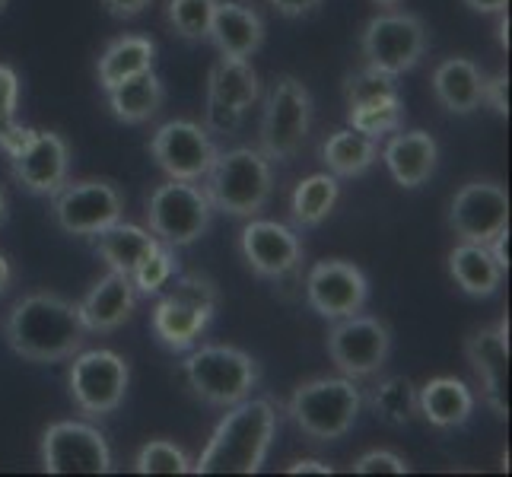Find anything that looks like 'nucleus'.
<instances>
[{
	"label": "nucleus",
	"instance_id": "obj_1",
	"mask_svg": "<svg viewBox=\"0 0 512 477\" xmlns=\"http://www.w3.org/2000/svg\"><path fill=\"white\" fill-rule=\"evenodd\" d=\"M7 344L26 363L70 360L86 341V328L77 303L61 293H29L16 299L7 315Z\"/></svg>",
	"mask_w": 512,
	"mask_h": 477
},
{
	"label": "nucleus",
	"instance_id": "obj_2",
	"mask_svg": "<svg viewBox=\"0 0 512 477\" xmlns=\"http://www.w3.org/2000/svg\"><path fill=\"white\" fill-rule=\"evenodd\" d=\"M277 433V408L268 398H242L226 408L217 430L210 433L194 474H258L268 462Z\"/></svg>",
	"mask_w": 512,
	"mask_h": 477
},
{
	"label": "nucleus",
	"instance_id": "obj_3",
	"mask_svg": "<svg viewBox=\"0 0 512 477\" xmlns=\"http://www.w3.org/2000/svg\"><path fill=\"white\" fill-rule=\"evenodd\" d=\"M204 191L214 210L236 220H252L268 207L274 194L271 159L255 147H233L217 153L214 166L204 175Z\"/></svg>",
	"mask_w": 512,
	"mask_h": 477
},
{
	"label": "nucleus",
	"instance_id": "obj_4",
	"mask_svg": "<svg viewBox=\"0 0 512 477\" xmlns=\"http://www.w3.org/2000/svg\"><path fill=\"white\" fill-rule=\"evenodd\" d=\"M363 395L357 388V379L347 376H319L309 379L290 395L287 414L293 427L309 436L312 443H331L353 430L360 420Z\"/></svg>",
	"mask_w": 512,
	"mask_h": 477
},
{
	"label": "nucleus",
	"instance_id": "obj_5",
	"mask_svg": "<svg viewBox=\"0 0 512 477\" xmlns=\"http://www.w3.org/2000/svg\"><path fill=\"white\" fill-rule=\"evenodd\" d=\"M182 376L198 401L214 404V408H233V404L252 395V388L261 379V369L252 360V353L239 347L204 344L185 357Z\"/></svg>",
	"mask_w": 512,
	"mask_h": 477
},
{
	"label": "nucleus",
	"instance_id": "obj_6",
	"mask_svg": "<svg viewBox=\"0 0 512 477\" xmlns=\"http://www.w3.org/2000/svg\"><path fill=\"white\" fill-rule=\"evenodd\" d=\"M166 296L153 309V334L169 350H191L214 322L220 290L201 274H175Z\"/></svg>",
	"mask_w": 512,
	"mask_h": 477
},
{
	"label": "nucleus",
	"instance_id": "obj_7",
	"mask_svg": "<svg viewBox=\"0 0 512 477\" xmlns=\"http://www.w3.org/2000/svg\"><path fill=\"white\" fill-rule=\"evenodd\" d=\"M312 118H315V102L312 93L306 90V83L296 80L293 74L277 77L268 99H264L258 150L271 163H290L306 144V137L312 131Z\"/></svg>",
	"mask_w": 512,
	"mask_h": 477
},
{
	"label": "nucleus",
	"instance_id": "obj_8",
	"mask_svg": "<svg viewBox=\"0 0 512 477\" xmlns=\"http://www.w3.org/2000/svg\"><path fill=\"white\" fill-rule=\"evenodd\" d=\"M214 220V204H210L204 185L166 179L156 185L147 198V226L150 233L172 245V249H185L204 239Z\"/></svg>",
	"mask_w": 512,
	"mask_h": 477
},
{
	"label": "nucleus",
	"instance_id": "obj_9",
	"mask_svg": "<svg viewBox=\"0 0 512 477\" xmlns=\"http://www.w3.org/2000/svg\"><path fill=\"white\" fill-rule=\"evenodd\" d=\"M131 366L115 350H77L67 369V392L86 417H109L125 404Z\"/></svg>",
	"mask_w": 512,
	"mask_h": 477
},
{
	"label": "nucleus",
	"instance_id": "obj_10",
	"mask_svg": "<svg viewBox=\"0 0 512 477\" xmlns=\"http://www.w3.org/2000/svg\"><path fill=\"white\" fill-rule=\"evenodd\" d=\"M360 51L369 67L401 77L427 55V26L417 13L408 10L376 13L360 32Z\"/></svg>",
	"mask_w": 512,
	"mask_h": 477
},
{
	"label": "nucleus",
	"instance_id": "obj_11",
	"mask_svg": "<svg viewBox=\"0 0 512 477\" xmlns=\"http://www.w3.org/2000/svg\"><path fill=\"white\" fill-rule=\"evenodd\" d=\"M121 214H125V198L105 179H67L51 194V217H55V226L67 236L93 239L105 226L121 220Z\"/></svg>",
	"mask_w": 512,
	"mask_h": 477
},
{
	"label": "nucleus",
	"instance_id": "obj_12",
	"mask_svg": "<svg viewBox=\"0 0 512 477\" xmlns=\"http://www.w3.org/2000/svg\"><path fill=\"white\" fill-rule=\"evenodd\" d=\"M392 353V328L376 315H347L331 322L328 357L347 379H369L385 366Z\"/></svg>",
	"mask_w": 512,
	"mask_h": 477
},
{
	"label": "nucleus",
	"instance_id": "obj_13",
	"mask_svg": "<svg viewBox=\"0 0 512 477\" xmlns=\"http://www.w3.org/2000/svg\"><path fill=\"white\" fill-rule=\"evenodd\" d=\"M45 474H109L112 449L93 423L58 420L42 433Z\"/></svg>",
	"mask_w": 512,
	"mask_h": 477
},
{
	"label": "nucleus",
	"instance_id": "obj_14",
	"mask_svg": "<svg viewBox=\"0 0 512 477\" xmlns=\"http://www.w3.org/2000/svg\"><path fill=\"white\" fill-rule=\"evenodd\" d=\"M217 144L210 131L201 121L191 118H172L166 125L156 128L150 140V156L153 163L166 172V179H182V182H201L207 169L217 159Z\"/></svg>",
	"mask_w": 512,
	"mask_h": 477
},
{
	"label": "nucleus",
	"instance_id": "obj_15",
	"mask_svg": "<svg viewBox=\"0 0 512 477\" xmlns=\"http://www.w3.org/2000/svg\"><path fill=\"white\" fill-rule=\"evenodd\" d=\"M449 226L458 242L487 245L509 226V194L500 182H468L449 204Z\"/></svg>",
	"mask_w": 512,
	"mask_h": 477
},
{
	"label": "nucleus",
	"instance_id": "obj_16",
	"mask_svg": "<svg viewBox=\"0 0 512 477\" xmlns=\"http://www.w3.org/2000/svg\"><path fill=\"white\" fill-rule=\"evenodd\" d=\"M306 299L315 315L328 318V322H338V318L363 312L369 299V280L353 261L328 258L309 271Z\"/></svg>",
	"mask_w": 512,
	"mask_h": 477
},
{
	"label": "nucleus",
	"instance_id": "obj_17",
	"mask_svg": "<svg viewBox=\"0 0 512 477\" xmlns=\"http://www.w3.org/2000/svg\"><path fill=\"white\" fill-rule=\"evenodd\" d=\"M239 252L258 277L268 280L287 277L303 264V242H299L296 229L277 220L252 217L239 233Z\"/></svg>",
	"mask_w": 512,
	"mask_h": 477
},
{
	"label": "nucleus",
	"instance_id": "obj_18",
	"mask_svg": "<svg viewBox=\"0 0 512 477\" xmlns=\"http://www.w3.org/2000/svg\"><path fill=\"white\" fill-rule=\"evenodd\" d=\"M10 172L20 188L51 198L70 175V147L55 131H35L29 144L10 156Z\"/></svg>",
	"mask_w": 512,
	"mask_h": 477
},
{
	"label": "nucleus",
	"instance_id": "obj_19",
	"mask_svg": "<svg viewBox=\"0 0 512 477\" xmlns=\"http://www.w3.org/2000/svg\"><path fill=\"white\" fill-rule=\"evenodd\" d=\"M465 357L484 385V404L500 420L509 417L506 401V373H509V322L500 318L497 325L474 331L465 341Z\"/></svg>",
	"mask_w": 512,
	"mask_h": 477
},
{
	"label": "nucleus",
	"instance_id": "obj_20",
	"mask_svg": "<svg viewBox=\"0 0 512 477\" xmlns=\"http://www.w3.org/2000/svg\"><path fill=\"white\" fill-rule=\"evenodd\" d=\"M134 306H137V290L131 284V277L118 271H109L102 280H96L90 293L77 303L83 328L96 334L118 331L125 322H131Z\"/></svg>",
	"mask_w": 512,
	"mask_h": 477
},
{
	"label": "nucleus",
	"instance_id": "obj_21",
	"mask_svg": "<svg viewBox=\"0 0 512 477\" xmlns=\"http://www.w3.org/2000/svg\"><path fill=\"white\" fill-rule=\"evenodd\" d=\"M382 163L401 188H420L430 182L439 163V144L430 131H395L382 147Z\"/></svg>",
	"mask_w": 512,
	"mask_h": 477
},
{
	"label": "nucleus",
	"instance_id": "obj_22",
	"mask_svg": "<svg viewBox=\"0 0 512 477\" xmlns=\"http://www.w3.org/2000/svg\"><path fill=\"white\" fill-rule=\"evenodd\" d=\"M207 39L223 58H252L264 45V20L249 0H217Z\"/></svg>",
	"mask_w": 512,
	"mask_h": 477
},
{
	"label": "nucleus",
	"instance_id": "obj_23",
	"mask_svg": "<svg viewBox=\"0 0 512 477\" xmlns=\"http://www.w3.org/2000/svg\"><path fill=\"white\" fill-rule=\"evenodd\" d=\"M474 392L455 376H436L417 388V414L436 430H458L474 414Z\"/></svg>",
	"mask_w": 512,
	"mask_h": 477
},
{
	"label": "nucleus",
	"instance_id": "obj_24",
	"mask_svg": "<svg viewBox=\"0 0 512 477\" xmlns=\"http://www.w3.org/2000/svg\"><path fill=\"white\" fill-rule=\"evenodd\" d=\"M433 96L452 115H471L484 105V74L471 58H446L433 70Z\"/></svg>",
	"mask_w": 512,
	"mask_h": 477
},
{
	"label": "nucleus",
	"instance_id": "obj_25",
	"mask_svg": "<svg viewBox=\"0 0 512 477\" xmlns=\"http://www.w3.org/2000/svg\"><path fill=\"white\" fill-rule=\"evenodd\" d=\"M105 99H109V109L121 125H147V121H153L163 109L166 86L156 70H144V74H134L128 80L109 86Z\"/></svg>",
	"mask_w": 512,
	"mask_h": 477
},
{
	"label": "nucleus",
	"instance_id": "obj_26",
	"mask_svg": "<svg viewBox=\"0 0 512 477\" xmlns=\"http://www.w3.org/2000/svg\"><path fill=\"white\" fill-rule=\"evenodd\" d=\"M449 277L455 280V287L471 299H487L500 290L503 284V268L493 261L487 245L478 242H458L446 258Z\"/></svg>",
	"mask_w": 512,
	"mask_h": 477
},
{
	"label": "nucleus",
	"instance_id": "obj_27",
	"mask_svg": "<svg viewBox=\"0 0 512 477\" xmlns=\"http://www.w3.org/2000/svg\"><path fill=\"white\" fill-rule=\"evenodd\" d=\"M261 99V83L249 58H217L207 77V102L245 115Z\"/></svg>",
	"mask_w": 512,
	"mask_h": 477
},
{
	"label": "nucleus",
	"instance_id": "obj_28",
	"mask_svg": "<svg viewBox=\"0 0 512 477\" xmlns=\"http://www.w3.org/2000/svg\"><path fill=\"white\" fill-rule=\"evenodd\" d=\"M93 239H96V255L109 264V271L128 274V277L137 264L144 261V255L153 249V245L160 242L150 229L137 226V223H125V220H115Z\"/></svg>",
	"mask_w": 512,
	"mask_h": 477
},
{
	"label": "nucleus",
	"instance_id": "obj_29",
	"mask_svg": "<svg viewBox=\"0 0 512 477\" xmlns=\"http://www.w3.org/2000/svg\"><path fill=\"white\" fill-rule=\"evenodd\" d=\"M379 159V140L353 128L334 131L322 144V163L334 179H360Z\"/></svg>",
	"mask_w": 512,
	"mask_h": 477
},
{
	"label": "nucleus",
	"instance_id": "obj_30",
	"mask_svg": "<svg viewBox=\"0 0 512 477\" xmlns=\"http://www.w3.org/2000/svg\"><path fill=\"white\" fill-rule=\"evenodd\" d=\"M156 64V42L147 39V35H121V39L105 45V51L96 61V77L102 90L128 80L134 74H144V70H153Z\"/></svg>",
	"mask_w": 512,
	"mask_h": 477
},
{
	"label": "nucleus",
	"instance_id": "obj_31",
	"mask_svg": "<svg viewBox=\"0 0 512 477\" xmlns=\"http://www.w3.org/2000/svg\"><path fill=\"white\" fill-rule=\"evenodd\" d=\"M341 201V182L331 172L306 175L303 182L293 188L290 198V220L296 229H315L328 220V214Z\"/></svg>",
	"mask_w": 512,
	"mask_h": 477
},
{
	"label": "nucleus",
	"instance_id": "obj_32",
	"mask_svg": "<svg viewBox=\"0 0 512 477\" xmlns=\"http://www.w3.org/2000/svg\"><path fill=\"white\" fill-rule=\"evenodd\" d=\"M373 411L388 427H411L417 417V385L408 376H388L373 392Z\"/></svg>",
	"mask_w": 512,
	"mask_h": 477
},
{
	"label": "nucleus",
	"instance_id": "obj_33",
	"mask_svg": "<svg viewBox=\"0 0 512 477\" xmlns=\"http://www.w3.org/2000/svg\"><path fill=\"white\" fill-rule=\"evenodd\" d=\"M404 125V99L388 96V99H373L360 105H347V128L369 134V137H385L395 134Z\"/></svg>",
	"mask_w": 512,
	"mask_h": 477
},
{
	"label": "nucleus",
	"instance_id": "obj_34",
	"mask_svg": "<svg viewBox=\"0 0 512 477\" xmlns=\"http://www.w3.org/2000/svg\"><path fill=\"white\" fill-rule=\"evenodd\" d=\"M179 274V258H175V249L166 242H156L153 249L144 255V261L131 271V284L137 290V296H156L163 293L169 280Z\"/></svg>",
	"mask_w": 512,
	"mask_h": 477
},
{
	"label": "nucleus",
	"instance_id": "obj_35",
	"mask_svg": "<svg viewBox=\"0 0 512 477\" xmlns=\"http://www.w3.org/2000/svg\"><path fill=\"white\" fill-rule=\"evenodd\" d=\"M217 0H169L166 16L185 42H207Z\"/></svg>",
	"mask_w": 512,
	"mask_h": 477
},
{
	"label": "nucleus",
	"instance_id": "obj_36",
	"mask_svg": "<svg viewBox=\"0 0 512 477\" xmlns=\"http://www.w3.org/2000/svg\"><path fill=\"white\" fill-rule=\"evenodd\" d=\"M134 471L137 474H188L191 471V458L185 449H179L169 439H153L134 458Z\"/></svg>",
	"mask_w": 512,
	"mask_h": 477
},
{
	"label": "nucleus",
	"instance_id": "obj_37",
	"mask_svg": "<svg viewBox=\"0 0 512 477\" xmlns=\"http://www.w3.org/2000/svg\"><path fill=\"white\" fill-rule=\"evenodd\" d=\"M388 96H401L398 93V77L385 74L376 67H360L344 80V99L347 105H360V102H373V99H388Z\"/></svg>",
	"mask_w": 512,
	"mask_h": 477
},
{
	"label": "nucleus",
	"instance_id": "obj_38",
	"mask_svg": "<svg viewBox=\"0 0 512 477\" xmlns=\"http://www.w3.org/2000/svg\"><path fill=\"white\" fill-rule=\"evenodd\" d=\"M350 471L353 474H408L411 465H408V458H401L392 449H369L350 465Z\"/></svg>",
	"mask_w": 512,
	"mask_h": 477
},
{
	"label": "nucleus",
	"instance_id": "obj_39",
	"mask_svg": "<svg viewBox=\"0 0 512 477\" xmlns=\"http://www.w3.org/2000/svg\"><path fill=\"white\" fill-rule=\"evenodd\" d=\"M16 109H20V77L10 64H0V137L16 125Z\"/></svg>",
	"mask_w": 512,
	"mask_h": 477
},
{
	"label": "nucleus",
	"instance_id": "obj_40",
	"mask_svg": "<svg viewBox=\"0 0 512 477\" xmlns=\"http://www.w3.org/2000/svg\"><path fill=\"white\" fill-rule=\"evenodd\" d=\"M484 105H490L497 115H509V77L497 74V77H484Z\"/></svg>",
	"mask_w": 512,
	"mask_h": 477
},
{
	"label": "nucleus",
	"instance_id": "obj_41",
	"mask_svg": "<svg viewBox=\"0 0 512 477\" xmlns=\"http://www.w3.org/2000/svg\"><path fill=\"white\" fill-rule=\"evenodd\" d=\"M32 134H35V128L20 125V121H16V125H13L4 137H0V153H4L7 159L16 156V153H20V150L29 144V140H32Z\"/></svg>",
	"mask_w": 512,
	"mask_h": 477
},
{
	"label": "nucleus",
	"instance_id": "obj_42",
	"mask_svg": "<svg viewBox=\"0 0 512 477\" xmlns=\"http://www.w3.org/2000/svg\"><path fill=\"white\" fill-rule=\"evenodd\" d=\"M268 4L280 13L287 16V20H299V16H309L322 7V0H268Z\"/></svg>",
	"mask_w": 512,
	"mask_h": 477
},
{
	"label": "nucleus",
	"instance_id": "obj_43",
	"mask_svg": "<svg viewBox=\"0 0 512 477\" xmlns=\"http://www.w3.org/2000/svg\"><path fill=\"white\" fill-rule=\"evenodd\" d=\"M150 4L153 0H102V7L109 10L115 20H134V16H140Z\"/></svg>",
	"mask_w": 512,
	"mask_h": 477
},
{
	"label": "nucleus",
	"instance_id": "obj_44",
	"mask_svg": "<svg viewBox=\"0 0 512 477\" xmlns=\"http://www.w3.org/2000/svg\"><path fill=\"white\" fill-rule=\"evenodd\" d=\"M487 249H490L493 261H497L503 271H509V226H506V229H500V233L487 242Z\"/></svg>",
	"mask_w": 512,
	"mask_h": 477
},
{
	"label": "nucleus",
	"instance_id": "obj_45",
	"mask_svg": "<svg viewBox=\"0 0 512 477\" xmlns=\"http://www.w3.org/2000/svg\"><path fill=\"white\" fill-rule=\"evenodd\" d=\"M287 474H334V468L322 462V458H296L287 468Z\"/></svg>",
	"mask_w": 512,
	"mask_h": 477
},
{
	"label": "nucleus",
	"instance_id": "obj_46",
	"mask_svg": "<svg viewBox=\"0 0 512 477\" xmlns=\"http://www.w3.org/2000/svg\"><path fill=\"white\" fill-rule=\"evenodd\" d=\"M465 7L474 13H484V16H497L509 7V0H465Z\"/></svg>",
	"mask_w": 512,
	"mask_h": 477
},
{
	"label": "nucleus",
	"instance_id": "obj_47",
	"mask_svg": "<svg viewBox=\"0 0 512 477\" xmlns=\"http://www.w3.org/2000/svg\"><path fill=\"white\" fill-rule=\"evenodd\" d=\"M10 280H13V264L4 252H0V293H7Z\"/></svg>",
	"mask_w": 512,
	"mask_h": 477
},
{
	"label": "nucleus",
	"instance_id": "obj_48",
	"mask_svg": "<svg viewBox=\"0 0 512 477\" xmlns=\"http://www.w3.org/2000/svg\"><path fill=\"white\" fill-rule=\"evenodd\" d=\"M497 16H500V45L509 48V13L503 10V13H497Z\"/></svg>",
	"mask_w": 512,
	"mask_h": 477
},
{
	"label": "nucleus",
	"instance_id": "obj_49",
	"mask_svg": "<svg viewBox=\"0 0 512 477\" xmlns=\"http://www.w3.org/2000/svg\"><path fill=\"white\" fill-rule=\"evenodd\" d=\"M7 220V198H4V191H0V226H4Z\"/></svg>",
	"mask_w": 512,
	"mask_h": 477
},
{
	"label": "nucleus",
	"instance_id": "obj_50",
	"mask_svg": "<svg viewBox=\"0 0 512 477\" xmlns=\"http://www.w3.org/2000/svg\"><path fill=\"white\" fill-rule=\"evenodd\" d=\"M373 4H376V7H398L401 0H373Z\"/></svg>",
	"mask_w": 512,
	"mask_h": 477
},
{
	"label": "nucleus",
	"instance_id": "obj_51",
	"mask_svg": "<svg viewBox=\"0 0 512 477\" xmlns=\"http://www.w3.org/2000/svg\"><path fill=\"white\" fill-rule=\"evenodd\" d=\"M7 4H10V0H0V13H4V10H7Z\"/></svg>",
	"mask_w": 512,
	"mask_h": 477
}]
</instances>
